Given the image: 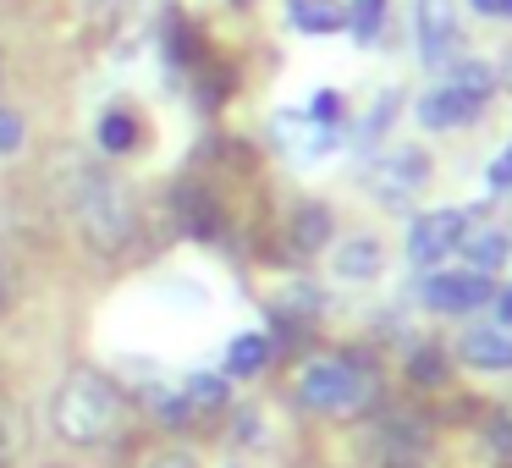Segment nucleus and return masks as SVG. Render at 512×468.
<instances>
[{
  "instance_id": "obj_16",
  "label": "nucleus",
  "mask_w": 512,
  "mask_h": 468,
  "mask_svg": "<svg viewBox=\"0 0 512 468\" xmlns=\"http://www.w3.org/2000/svg\"><path fill=\"white\" fill-rule=\"evenodd\" d=\"M265 364H270V336H259V331L232 336V347H226V375L248 380V375H259Z\"/></svg>"
},
{
  "instance_id": "obj_10",
  "label": "nucleus",
  "mask_w": 512,
  "mask_h": 468,
  "mask_svg": "<svg viewBox=\"0 0 512 468\" xmlns=\"http://www.w3.org/2000/svg\"><path fill=\"white\" fill-rule=\"evenodd\" d=\"M457 358H463L468 369H485V375L512 369V336H507V325H474V331H463Z\"/></svg>"
},
{
  "instance_id": "obj_21",
  "label": "nucleus",
  "mask_w": 512,
  "mask_h": 468,
  "mask_svg": "<svg viewBox=\"0 0 512 468\" xmlns=\"http://www.w3.org/2000/svg\"><path fill=\"white\" fill-rule=\"evenodd\" d=\"M309 116H314V122H320V127H336V122H342V94L320 89V94H314V100H309Z\"/></svg>"
},
{
  "instance_id": "obj_24",
  "label": "nucleus",
  "mask_w": 512,
  "mask_h": 468,
  "mask_svg": "<svg viewBox=\"0 0 512 468\" xmlns=\"http://www.w3.org/2000/svg\"><path fill=\"white\" fill-rule=\"evenodd\" d=\"M12 149H23V116L0 111V155H12Z\"/></svg>"
},
{
  "instance_id": "obj_30",
  "label": "nucleus",
  "mask_w": 512,
  "mask_h": 468,
  "mask_svg": "<svg viewBox=\"0 0 512 468\" xmlns=\"http://www.w3.org/2000/svg\"><path fill=\"white\" fill-rule=\"evenodd\" d=\"M45 468H67V463H45Z\"/></svg>"
},
{
  "instance_id": "obj_13",
  "label": "nucleus",
  "mask_w": 512,
  "mask_h": 468,
  "mask_svg": "<svg viewBox=\"0 0 512 468\" xmlns=\"http://www.w3.org/2000/svg\"><path fill=\"white\" fill-rule=\"evenodd\" d=\"M287 23L298 34H336L347 23V12L336 0H287Z\"/></svg>"
},
{
  "instance_id": "obj_28",
  "label": "nucleus",
  "mask_w": 512,
  "mask_h": 468,
  "mask_svg": "<svg viewBox=\"0 0 512 468\" xmlns=\"http://www.w3.org/2000/svg\"><path fill=\"white\" fill-rule=\"evenodd\" d=\"M496 314H501V325H512V287L496 292Z\"/></svg>"
},
{
  "instance_id": "obj_17",
  "label": "nucleus",
  "mask_w": 512,
  "mask_h": 468,
  "mask_svg": "<svg viewBox=\"0 0 512 468\" xmlns=\"http://www.w3.org/2000/svg\"><path fill=\"white\" fill-rule=\"evenodd\" d=\"M94 138H100V149H105V155H127V149H138V116L116 105V111H105V116H100Z\"/></svg>"
},
{
  "instance_id": "obj_27",
  "label": "nucleus",
  "mask_w": 512,
  "mask_h": 468,
  "mask_svg": "<svg viewBox=\"0 0 512 468\" xmlns=\"http://www.w3.org/2000/svg\"><path fill=\"white\" fill-rule=\"evenodd\" d=\"M479 17H501V23H512V0H474Z\"/></svg>"
},
{
  "instance_id": "obj_14",
  "label": "nucleus",
  "mask_w": 512,
  "mask_h": 468,
  "mask_svg": "<svg viewBox=\"0 0 512 468\" xmlns=\"http://www.w3.org/2000/svg\"><path fill=\"white\" fill-rule=\"evenodd\" d=\"M287 232H292V248H298V254H320V248L331 243V210H325V204H298Z\"/></svg>"
},
{
  "instance_id": "obj_4",
  "label": "nucleus",
  "mask_w": 512,
  "mask_h": 468,
  "mask_svg": "<svg viewBox=\"0 0 512 468\" xmlns=\"http://www.w3.org/2000/svg\"><path fill=\"white\" fill-rule=\"evenodd\" d=\"M424 182H430V155L413 149V144L391 149V155H380L375 166H369V188H375V199L386 204V210H402L413 193H424Z\"/></svg>"
},
{
  "instance_id": "obj_9",
  "label": "nucleus",
  "mask_w": 512,
  "mask_h": 468,
  "mask_svg": "<svg viewBox=\"0 0 512 468\" xmlns=\"http://www.w3.org/2000/svg\"><path fill=\"white\" fill-rule=\"evenodd\" d=\"M479 111H485V100L463 94L457 83H435V89L419 100V127H430V133H452V127L479 122Z\"/></svg>"
},
{
  "instance_id": "obj_23",
  "label": "nucleus",
  "mask_w": 512,
  "mask_h": 468,
  "mask_svg": "<svg viewBox=\"0 0 512 468\" xmlns=\"http://www.w3.org/2000/svg\"><path fill=\"white\" fill-rule=\"evenodd\" d=\"M485 182H490V188H496V193H512V144H507V149H501V155H496V160H490V171H485Z\"/></svg>"
},
{
  "instance_id": "obj_7",
  "label": "nucleus",
  "mask_w": 512,
  "mask_h": 468,
  "mask_svg": "<svg viewBox=\"0 0 512 468\" xmlns=\"http://www.w3.org/2000/svg\"><path fill=\"white\" fill-rule=\"evenodd\" d=\"M413 23H419V56H424V67H446V61L457 56V45H463L452 0H419V6H413Z\"/></svg>"
},
{
  "instance_id": "obj_18",
  "label": "nucleus",
  "mask_w": 512,
  "mask_h": 468,
  "mask_svg": "<svg viewBox=\"0 0 512 468\" xmlns=\"http://www.w3.org/2000/svg\"><path fill=\"white\" fill-rule=\"evenodd\" d=\"M182 402H188V419L221 413L226 408V380L221 375H188L182 380Z\"/></svg>"
},
{
  "instance_id": "obj_12",
  "label": "nucleus",
  "mask_w": 512,
  "mask_h": 468,
  "mask_svg": "<svg viewBox=\"0 0 512 468\" xmlns=\"http://www.w3.org/2000/svg\"><path fill=\"white\" fill-rule=\"evenodd\" d=\"M380 265H386V254H380L375 237H353V243H342V248L331 254V270H336L342 281H375Z\"/></svg>"
},
{
  "instance_id": "obj_22",
  "label": "nucleus",
  "mask_w": 512,
  "mask_h": 468,
  "mask_svg": "<svg viewBox=\"0 0 512 468\" xmlns=\"http://www.w3.org/2000/svg\"><path fill=\"white\" fill-rule=\"evenodd\" d=\"M485 441L496 446L501 457H512V413H496V419L485 424Z\"/></svg>"
},
{
  "instance_id": "obj_15",
  "label": "nucleus",
  "mask_w": 512,
  "mask_h": 468,
  "mask_svg": "<svg viewBox=\"0 0 512 468\" xmlns=\"http://www.w3.org/2000/svg\"><path fill=\"white\" fill-rule=\"evenodd\" d=\"M177 215H182V232L188 237H215V226H221L215 199L204 188H177Z\"/></svg>"
},
{
  "instance_id": "obj_5",
  "label": "nucleus",
  "mask_w": 512,
  "mask_h": 468,
  "mask_svg": "<svg viewBox=\"0 0 512 468\" xmlns=\"http://www.w3.org/2000/svg\"><path fill=\"white\" fill-rule=\"evenodd\" d=\"M419 292H424V309L435 314H474L496 298L490 276H479V270H435V276H424Z\"/></svg>"
},
{
  "instance_id": "obj_3",
  "label": "nucleus",
  "mask_w": 512,
  "mask_h": 468,
  "mask_svg": "<svg viewBox=\"0 0 512 468\" xmlns=\"http://www.w3.org/2000/svg\"><path fill=\"white\" fill-rule=\"evenodd\" d=\"M298 402L309 413H364L375 402V369L364 358H309L298 369Z\"/></svg>"
},
{
  "instance_id": "obj_20",
  "label": "nucleus",
  "mask_w": 512,
  "mask_h": 468,
  "mask_svg": "<svg viewBox=\"0 0 512 468\" xmlns=\"http://www.w3.org/2000/svg\"><path fill=\"white\" fill-rule=\"evenodd\" d=\"M446 375H452V364H446L441 347H419V353L408 358V380H413V386H424V391L446 386Z\"/></svg>"
},
{
  "instance_id": "obj_2",
  "label": "nucleus",
  "mask_w": 512,
  "mask_h": 468,
  "mask_svg": "<svg viewBox=\"0 0 512 468\" xmlns=\"http://www.w3.org/2000/svg\"><path fill=\"white\" fill-rule=\"evenodd\" d=\"M116 419H122V397H116V386L105 375H94V369H72L56 386V397H50V430L67 446L111 441Z\"/></svg>"
},
{
  "instance_id": "obj_25",
  "label": "nucleus",
  "mask_w": 512,
  "mask_h": 468,
  "mask_svg": "<svg viewBox=\"0 0 512 468\" xmlns=\"http://www.w3.org/2000/svg\"><path fill=\"white\" fill-rule=\"evenodd\" d=\"M391 111H397V94H380V105L369 111V122H364V138H380V133H386Z\"/></svg>"
},
{
  "instance_id": "obj_6",
  "label": "nucleus",
  "mask_w": 512,
  "mask_h": 468,
  "mask_svg": "<svg viewBox=\"0 0 512 468\" xmlns=\"http://www.w3.org/2000/svg\"><path fill=\"white\" fill-rule=\"evenodd\" d=\"M463 226H468L463 210H430V215H419V221L408 226V259H413V265H424V270L441 265L446 254H457Z\"/></svg>"
},
{
  "instance_id": "obj_26",
  "label": "nucleus",
  "mask_w": 512,
  "mask_h": 468,
  "mask_svg": "<svg viewBox=\"0 0 512 468\" xmlns=\"http://www.w3.org/2000/svg\"><path fill=\"white\" fill-rule=\"evenodd\" d=\"M144 468H199V457H193V452H182V446H171V452H155Z\"/></svg>"
},
{
  "instance_id": "obj_1",
  "label": "nucleus",
  "mask_w": 512,
  "mask_h": 468,
  "mask_svg": "<svg viewBox=\"0 0 512 468\" xmlns=\"http://www.w3.org/2000/svg\"><path fill=\"white\" fill-rule=\"evenodd\" d=\"M67 160H72V215H78V232L89 237L94 254H122L138 226L127 182H116L111 171L89 166L78 155H67Z\"/></svg>"
},
{
  "instance_id": "obj_19",
  "label": "nucleus",
  "mask_w": 512,
  "mask_h": 468,
  "mask_svg": "<svg viewBox=\"0 0 512 468\" xmlns=\"http://www.w3.org/2000/svg\"><path fill=\"white\" fill-rule=\"evenodd\" d=\"M347 34L358 39V45H375L380 39V28H386V0H353L347 6Z\"/></svg>"
},
{
  "instance_id": "obj_11",
  "label": "nucleus",
  "mask_w": 512,
  "mask_h": 468,
  "mask_svg": "<svg viewBox=\"0 0 512 468\" xmlns=\"http://www.w3.org/2000/svg\"><path fill=\"white\" fill-rule=\"evenodd\" d=\"M457 254L468 259V270H479V276H496V270L507 265L512 243H507V232H496V226H463V237H457Z\"/></svg>"
},
{
  "instance_id": "obj_8",
  "label": "nucleus",
  "mask_w": 512,
  "mask_h": 468,
  "mask_svg": "<svg viewBox=\"0 0 512 468\" xmlns=\"http://www.w3.org/2000/svg\"><path fill=\"white\" fill-rule=\"evenodd\" d=\"M270 138H276L292 160H320L336 149V127H320L309 111H281L276 122H270Z\"/></svg>"
},
{
  "instance_id": "obj_29",
  "label": "nucleus",
  "mask_w": 512,
  "mask_h": 468,
  "mask_svg": "<svg viewBox=\"0 0 512 468\" xmlns=\"http://www.w3.org/2000/svg\"><path fill=\"white\" fill-rule=\"evenodd\" d=\"M507 89H512V50H507Z\"/></svg>"
}]
</instances>
